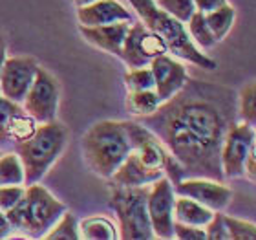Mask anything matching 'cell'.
<instances>
[{
    "instance_id": "obj_29",
    "label": "cell",
    "mask_w": 256,
    "mask_h": 240,
    "mask_svg": "<svg viewBox=\"0 0 256 240\" xmlns=\"http://www.w3.org/2000/svg\"><path fill=\"white\" fill-rule=\"evenodd\" d=\"M24 187L20 185H0V211H10L24 194Z\"/></svg>"
},
{
    "instance_id": "obj_14",
    "label": "cell",
    "mask_w": 256,
    "mask_h": 240,
    "mask_svg": "<svg viewBox=\"0 0 256 240\" xmlns=\"http://www.w3.org/2000/svg\"><path fill=\"white\" fill-rule=\"evenodd\" d=\"M150 70L154 75V90L161 103L178 94L188 81L187 70L183 68V64H180L166 54L158 55L150 61Z\"/></svg>"
},
{
    "instance_id": "obj_26",
    "label": "cell",
    "mask_w": 256,
    "mask_h": 240,
    "mask_svg": "<svg viewBox=\"0 0 256 240\" xmlns=\"http://www.w3.org/2000/svg\"><path fill=\"white\" fill-rule=\"evenodd\" d=\"M224 224L227 229V236L232 240H254L256 238V225L252 222L238 220L232 216H224Z\"/></svg>"
},
{
    "instance_id": "obj_5",
    "label": "cell",
    "mask_w": 256,
    "mask_h": 240,
    "mask_svg": "<svg viewBox=\"0 0 256 240\" xmlns=\"http://www.w3.org/2000/svg\"><path fill=\"white\" fill-rule=\"evenodd\" d=\"M68 141V128L59 121L40 123L30 138L16 141V156L24 169V181L28 185L37 183L62 154Z\"/></svg>"
},
{
    "instance_id": "obj_2",
    "label": "cell",
    "mask_w": 256,
    "mask_h": 240,
    "mask_svg": "<svg viewBox=\"0 0 256 240\" xmlns=\"http://www.w3.org/2000/svg\"><path fill=\"white\" fill-rule=\"evenodd\" d=\"M124 127L130 138V152L118 167V171L110 176L116 185H148L163 176V172H168L172 183L183 180V169L154 132H150L141 123L134 121H124Z\"/></svg>"
},
{
    "instance_id": "obj_12",
    "label": "cell",
    "mask_w": 256,
    "mask_h": 240,
    "mask_svg": "<svg viewBox=\"0 0 256 240\" xmlns=\"http://www.w3.org/2000/svg\"><path fill=\"white\" fill-rule=\"evenodd\" d=\"M38 64L33 57H10L0 68V92L6 99L22 103L30 90Z\"/></svg>"
},
{
    "instance_id": "obj_31",
    "label": "cell",
    "mask_w": 256,
    "mask_h": 240,
    "mask_svg": "<svg viewBox=\"0 0 256 240\" xmlns=\"http://www.w3.org/2000/svg\"><path fill=\"white\" fill-rule=\"evenodd\" d=\"M174 236L180 240H203L205 238V229L198 227V225H188L174 220Z\"/></svg>"
},
{
    "instance_id": "obj_35",
    "label": "cell",
    "mask_w": 256,
    "mask_h": 240,
    "mask_svg": "<svg viewBox=\"0 0 256 240\" xmlns=\"http://www.w3.org/2000/svg\"><path fill=\"white\" fill-rule=\"evenodd\" d=\"M4 59H6V39H4V35L0 33V68H2Z\"/></svg>"
},
{
    "instance_id": "obj_33",
    "label": "cell",
    "mask_w": 256,
    "mask_h": 240,
    "mask_svg": "<svg viewBox=\"0 0 256 240\" xmlns=\"http://www.w3.org/2000/svg\"><path fill=\"white\" fill-rule=\"evenodd\" d=\"M244 174H247V176L251 178V180H254V178H256V154H254V147L251 149V152H249V156H247L246 163H244Z\"/></svg>"
},
{
    "instance_id": "obj_9",
    "label": "cell",
    "mask_w": 256,
    "mask_h": 240,
    "mask_svg": "<svg viewBox=\"0 0 256 240\" xmlns=\"http://www.w3.org/2000/svg\"><path fill=\"white\" fill-rule=\"evenodd\" d=\"M168 52V46L158 33L150 32L143 22H132L123 41L121 59L130 68H141L150 64V61Z\"/></svg>"
},
{
    "instance_id": "obj_7",
    "label": "cell",
    "mask_w": 256,
    "mask_h": 240,
    "mask_svg": "<svg viewBox=\"0 0 256 240\" xmlns=\"http://www.w3.org/2000/svg\"><path fill=\"white\" fill-rule=\"evenodd\" d=\"M148 187L136 185H112V194L108 205L118 213L119 218V238L123 240H150L156 238L150 225L146 211Z\"/></svg>"
},
{
    "instance_id": "obj_20",
    "label": "cell",
    "mask_w": 256,
    "mask_h": 240,
    "mask_svg": "<svg viewBox=\"0 0 256 240\" xmlns=\"http://www.w3.org/2000/svg\"><path fill=\"white\" fill-rule=\"evenodd\" d=\"M203 15H205V21H207L208 28H210V32H212L214 39H216V43H218V41H222L229 33L230 28H232L236 11L232 6L225 4L222 8H218V10L203 13Z\"/></svg>"
},
{
    "instance_id": "obj_34",
    "label": "cell",
    "mask_w": 256,
    "mask_h": 240,
    "mask_svg": "<svg viewBox=\"0 0 256 240\" xmlns=\"http://www.w3.org/2000/svg\"><path fill=\"white\" fill-rule=\"evenodd\" d=\"M11 224H10V220H8V216H6L4 211H0V238H6V236L11 233Z\"/></svg>"
},
{
    "instance_id": "obj_23",
    "label": "cell",
    "mask_w": 256,
    "mask_h": 240,
    "mask_svg": "<svg viewBox=\"0 0 256 240\" xmlns=\"http://www.w3.org/2000/svg\"><path fill=\"white\" fill-rule=\"evenodd\" d=\"M24 169L16 154H0V185H22Z\"/></svg>"
},
{
    "instance_id": "obj_18",
    "label": "cell",
    "mask_w": 256,
    "mask_h": 240,
    "mask_svg": "<svg viewBox=\"0 0 256 240\" xmlns=\"http://www.w3.org/2000/svg\"><path fill=\"white\" fill-rule=\"evenodd\" d=\"M212 211L196 200L187 196H180L174 200V220L183 222L188 225H198V227H205L208 220L212 218Z\"/></svg>"
},
{
    "instance_id": "obj_19",
    "label": "cell",
    "mask_w": 256,
    "mask_h": 240,
    "mask_svg": "<svg viewBox=\"0 0 256 240\" xmlns=\"http://www.w3.org/2000/svg\"><path fill=\"white\" fill-rule=\"evenodd\" d=\"M160 105H161V99L158 97L154 88L128 92L126 108L128 112L134 114V116H141V118L143 116H150Z\"/></svg>"
},
{
    "instance_id": "obj_22",
    "label": "cell",
    "mask_w": 256,
    "mask_h": 240,
    "mask_svg": "<svg viewBox=\"0 0 256 240\" xmlns=\"http://www.w3.org/2000/svg\"><path fill=\"white\" fill-rule=\"evenodd\" d=\"M187 24L192 43H196L200 48H212L214 44H216V39H214L212 32H210V28H208L205 15H203L202 11H194L190 19L187 21Z\"/></svg>"
},
{
    "instance_id": "obj_1",
    "label": "cell",
    "mask_w": 256,
    "mask_h": 240,
    "mask_svg": "<svg viewBox=\"0 0 256 240\" xmlns=\"http://www.w3.org/2000/svg\"><path fill=\"white\" fill-rule=\"evenodd\" d=\"M232 123L234 99L229 88L187 81L150 116H143L141 125L158 136L185 176L222 181L220 154Z\"/></svg>"
},
{
    "instance_id": "obj_30",
    "label": "cell",
    "mask_w": 256,
    "mask_h": 240,
    "mask_svg": "<svg viewBox=\"0 0 256 240\" xmlns=\"http://www.w3.org/2000/svg\"><path fill=\"white\" fill-rule=\"evenodd\" d=\"M205 227H207V229H205V238H208V240L229 238V236H227V229H225V224H224V214L214 213L212 218L208 220V224L205 225Z\"/></svg>"
},
{
    "instance_id": "obj_28",
    "label": "cell",
    "mask_w": 256,
    "mask_h": 240,
    "mask_svg": "<svg viewBox=\"0 0 256 240\" xmlns=\"http://www.w3.org/2000/svg\"><path fill=\"white\" fill-rule=\"evenodd\" d=\"M156 4L160 6L163 11H166L168 15H172L174 19L183 22V24H185V22L190 19L192 13L196 11L192 0H158Z\"/></svg>"
},
{
    "instance_id": "obj_15",
    "label": "cell",
    "mask_w": 256,
    "mask_h": 240,
    "mask_svg": "<svg viewBox=\"0 0 256 240\" xmlns=\"http://www.w3.org/2000/svg\"><path fill=\"white\" fill-rule=\"evenodd\" d=\"M35 119L15 101L0 96V145L22 141L35 132Z\"/></svg>"
},
{
    "instance_id": "obj_11",
    "label": "cell",
    "mask_w": 256,
    "mask_h": 240,
    "mask_svg": "<svg viewBox=\"0 0 256 240\" xmlns=\"http://www.w3.org/2000/svg\"><path fill=\"white\" fill-rule=\"evenodd\" d=\"M174 187L170 180L165 176L152 181V189H148L146 211L154 236L158 238H172L174 236Z\"/></svg>"
},
{
    "instance_id": "obj_25",
    "label": "cell",
    "mask_w": 256,
    "mask_h": 240,
    "mask_svg": "<svg viewBox=\"0 0 256 240\" xmlns=\"http://www.w3.org/2000/svg\"><path fill=\"white\" fill-rule=\"evenodd\" d=\"M238 107H240V118L242 121L249 123L254 127L256 121V86L254 83H247L240 92V101H238Z\"/></svg>"
},
{
    "instance_id": "obj_24",
    "label": "cell",
    "mask_w": 256,
    "mask_h": 240,
    "mask_svg": "<svg viewBox=\"0 0 256 240\" xmlns=\"http://www.w3.org/2000/svg\"><path fill=\"white\" fill-rule=\"evenodd\" d=\"M44 238H62V240H77L80 238L79 231H77V220L72 213L64 211L60 214V218L54 224V227L44 235Z\"/></svg>"
},
{
    "instance_id": "obj_10",
    "label": "cell",
    "mask_w": 256,
    "mask_h": 240,
    "mask_svg": "<svg viewBox=\"0 0 256 240\" xmlns=\"http://www.w3.org/2000/svg\"><path fill=\"white\" fill-rule=\"evenodd\" d=\"M254 147V128L249 123H232L225 134L224 145H222V172L224 178L244 176V163L247 156Z\"/></svg>"
},
{
    "instance_id": "obj_4",
    "label": "cell",
    "mask_w": 256,
    "mask_h": 240,
    "mask_svg": "<svg viewBox=\"0 0 256 240\" xmlns=\"http://www.w3.org/2000/svg\"><path fill=\"white\" fill-rule=\"evenodd\" d=\"M130 152L124 121H99L82 138V156L97 176L110 178Z\"/></svg>"
},
{
    "instance_id": "obj_27",
    "label": "cell",
    "mask_w": 256,
    "mask_h": 240,
    "mask_svg": "<svg viewBox=\"0 0 256 240\" xmlns=\"http://www.w3.org/2000/svg\"><path fill=\"white\" fill-rule=\"evenodd\" d=\"M124 83H126L128 92L148 90V88H154V75H152V70L146 66L132 68L124 75Z\"/></svg>"
},
{
    "instance_id": "obj_21",
    "label": "cell",
    "mask_w": 256,
    "mask_h": 240,
    "mask_svg": "<svg viewBox=\"0 0 256 240\" xmlns=\"http://www.w3.org/2000/svg\"><path fill=\"white\" fill-rule=\"evenodd\" d=\"M79 236L88 240H114L118 238V229L104 216H92L82 220Z\"/></svg>"
},
{
    "instance_id": "obj_13",
    "label": "cell",
    "mask_w": 256,
    "mask_h": 240,
    "mask_svg": "<svg viewBox=\"0 0 256 240\" xmlns=\"http://www.w3.org/2000/svg\"><path fill=\"white\" fill-rule=\"evenodd\" d=\"M174 192L180 196H187L196 200L210 211H222L230 203L232 191L225 187L218 180H208V178H187L174 183Z\"/></svg>"
},
{
    "instance_id": "obj_17",
    "label": "cell",
    "mask_w": 256,
    "mask_h": 240,
    "mask_svg": "<svg viewBox=\"0 0 256 240\" xmlns=\"http://www.w3.org/2000/svg\"><path fill=\"white\" fill-rule=\"evenodd\" d=\"M128 28H130L128 22H116V24H106V26H82V24H79V32L90 44L104 50L108 54L121 57L123 41L126 37Z\"/></svg>"
},
{
    "instance_id": "obj_36",
    "label": "cell",
    "mask_w": 256,
    "mask_h": 240,
    "mask_svg": "<svg viewBox=\"0 0 256 240\" xmlns=\"http://www.w3.org/2000/svg\"><path fill=\"white\" fill-rule=\"evenodd\" d=\"M77 6H86V4H92V2H96V0H74Z\"/></svg>"
},
{
    "instance_id": "obj_8",
    "label": "cell",
    "mask_w": 256,
    "mask_h": 240,
    "mask_svg": "<svg viewBox=\"0 0 256 240\" xmlns=\"http://www.w3.org/2000/svg\"><path fill=\"white\" fill-rule=\"evenodd\" d=\"M59 108V83L54 75L38 66L35 79L24 97V110L35 123L54 121Z\"/></svg>"
},
{
    "instance_id": "obj_3",
    "label": "cell",
    "mask_w": 256,
    "mask_h": 240,
    "mask_svg": "<svg viewBox=\"0 0 256 240\" xmlns=\"http://www.w3.org/2000/svg\"><path fill=\"white\" fill-rule=\"evenodd\" d=\"M132 8L136 10L141 21L150 32L158 33L168 46V52L174 55L188 61V63L196 64L203 70H216V61L202 54V50L192 43L190 35H188L187 28L183 26V22L168 15L163 11L154 0H128Z\"/></svg>"
},
{
    "instance_id": "obj_32",
    "label": "cell",
    "mask_w": 256,
    "mask_h": 240,
    "mask_svg": "<svg viewBox=\"0 0 256 240\" xmlns=\"http://www.w3.org/2000/svg\"><path fill=\"white\" fill-rule=\"evenodd\" d=\"M192 2H194L196 11H202V13H208L227 4V0H192Z\"/></svg>"
},
{
    "instance_id": "obj_6",
    "label": "cell",
    "mask_w": 256,
    "mask_h": 240,
    "mask_svg": "<svg viewBox=\"0 0 256 240\" xmlns=\"http://www.w3.org/2000/svg\"><path fill=\"white\" fill-rule=\"evenodd\" d=\"M66 211V205L50 194L42 185L32 183L18 202L6 211L13 229H20L33 238H42Z\"/></svg>"
},
{
    "instance_id": "obj_16",
    "label": "cell",
    "mask_w": 256,
    "mask_h": 240,
    "mask_svg": "<svg viewBox=\"0 0 256 240\" xmlns=\"http://www.w3.org/2000/svg\"><path fill=\"white\" fill-rule=\"evenodd\" d=\"M77 19L82 26H106L116 22H132V13L118 0H96L92 4L79 6Z\"/></svg>"
}]
</instances>
